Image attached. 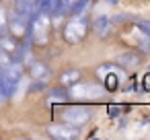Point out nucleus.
<instances>
[{"instance_id":"obj_6","label":"nucleus","mask_w":150,"mask_h":140,"mask_svg":"<svg viewBox=\"0 0 150 140\" xmlns=\"http://www.w3.org/2000/svg\"><path fill=\"white\" fill-rule=\"evenodd\" d=\"M103 93V89L101 87H97V85H91V82H86V85H80V87H76V85H72V89H70V97H80V99H93V97H99Z\"/></svg>"},{"instance_id":"obj_13","label":"nucleus","mask_w":150,"mask_h":140,"mask_svg":"<svg viewBox=\"0 0 150 140\" xmlns=\"http://www.w3.org/2000/svg\"><path fill=\"white\" fill-rule=\"evenodd\" d=\"M103 78V85H105V89L107 91H117V87H119V74H115V72H111V74H107V76H101Z\"/></svg>"},{"instance_id":"obj_2","label":"nucleus","mask_w":150,"mask_h":140,"mask_svg":"<svg viewBox=\"0 0 150 140\" xmlns=\"http://www.w3.org/2000/svg\"><path fill=\"white\" fill-rule=\"evenodd\" d=\"M86 31H88L86 19L74 15V17L64 25V39H66L68 43H80V41L86 37Z\"/></svg>"},{"instance_id":"obj_11","label":"nucleus","mask_w":150,"mask_h":140,"mask_svg":"<svg viewBox=\"0 0 150 140\" xmlns=\"http://www.w3.org/2000/svg\"><path fill=\"white\" fill-rule=\"evenodd\" d=\"M93 31L101 37V35H107V31H109V19L107 17H97L95 19V23H93Z\"/></svg>"},{"instance_id":"obj_5","label":"nucleus","mask_w":150,"mask_h":140,"mask_svg":"<svg viewBox=\"0 0 150 140\" xmlns=\"http://www.w3.org/2000/svg\"><path fill=\"white\" fill-rule=\"evenodd\" d=\"M88 0H58L56 4V17H64V15H80V11L86 6Z\"/></svg>"},{"instance_id":"obj_10","label":"nucleus","mask_w":150,"mask_h":140,"mask_svg":"<svg viewBox=\"0 0 150 140\" xmlns=\"http://www.w3.org/2000/svg\"><path fill=\"white\" fill-rule=\"evenodd\" d=\"M60 80H62V85H70V87L72 85H78L80 82V72L74 70V68L72 70H64L62 76H60Z\"/></svg>"},{"instance_id":"obj_19","label":"nucleus","mask_w":150,"mask_h":140,"mask_svg":"<svg viewBox=\"0 0 150 140\" xmlns=\"http://www.w3.org/2000/svg\"><path fill=\"white\" fill-rule=\"evenodd\" d=\"M121 111V107H117V105H109V115H117Z\"/></svg>"},{"instance_id":"obj_3","label":"nucleus","mask_w":150,"mask_h":140,"mask_svg":"<svg viewBox=\"0 0 150 140\" xmlns=\"http://www.w3.org/2000/svg\"><path fill=\"white\" fill-rule=\"evenodd\" d=\"M60 117H62V122H66L68 126H76V128H80L82 124H86V122L91 119V109L80 107V105H76V107H68V109L62 111Z\"/></svg>"},{"instance_id":"obj_16","label":"nucleus","mask_w":150,"mask_h":140,"mask_svg":"<svg viewBox=\"0 0 150 140\" xmlns=\"http://www.w3.org/2000/svg\"><path fill=\"white\" fill-rule=\"evenodd\" d=\"M136 25H138V31H142L144 35L150 37V19H140Z\"/></svg>"},{"instance_id":"obj_17","label":"nucleus","mask_w":150,"mask_h":140,"mask_svg":"<svg viewBox=\"0 0 150 140\" xmlns=\"http://www.w3.org/2000/svg\"><path fill=\"white\" fill-rule=\"evenodd\" d=\"M6 27H8V21H6V11L0 6V35H2L4 31H6Z\"/></svg>"},{"instance_id":"obj_7","label":"nucleus","mask_w":150,"mask_h":140,"mask_svg":"<svg viewBox=\"0 0 150 140\" xmlns=\"http://www.w3.org/2000/svg\"><path fill=\"white\" fill-rule=\"evenodd\" d=\"M78 128H70V126H50V136L58 138V140H66V138H78Z\"/></svg>"},{"instance_id":"obj_4","label":"nucleus","mask_w":150,"mask_h":140,"mask_svg":"<svg viewBox=\"0 0 150 140\" xmlns=\"http://www.w3.org/2000/svg\"><path fill=\"white\" fill-rule=\"evenodd\" d=\"M50 17L52 15H43V13H33V33H35V39L37 43H45L47 41V35H50Z\"/></svg>"},{"instance_id":"obj_14","label":"nucleus","mask_w":150,"mask_h":140,"mask_svg":"<svg viewBox=\"0 0 150 140\" xmlns=\"http://www.w3.org/2000/svg\"><path fill=\"white\" fill-rule=\"evenodd\" d=\"M31 72H33V76L35 78H45L47 74H50V70H47V66L45 64H41V62H33V66H31Z\"/></svg>"},{"instance_id":"obj_12","label":"nucleus","mask_w":150,"mask_h":140,"mask_svg":"<svg viewBox=\"0 0 150 140\" xmlns=\"http://www.w3.org/2000/svg\"><path fill=\"white\" fill-rule=\"evenodd\" d=\"M56 4L58 0H37V13H43V15H54L56 11Z\"/></svg>"},{"instance_id":"obj_8","label":"nucleus","mask_w":150,"mask_h":140,"mask_svg":"<svg viewBox=\"0 0 150 140\" xmlns=\"http://www.w3.org/2000/svg\"><path fill=\"white\" fill-rule=\"evenodd\" d=\"M35 9H37V0H17V15L25 21L33 17Z\"/></svg>"},{"instance_id":"obj_20","label":"nucleus","mask_w":150,"mask_h":140,"mask_svg":"<svg viewBox=\"0 0 150 140\" xmlns=\"http://www.w3.org/2000/svg\"><path fill=\"white\" fill-rule=\"evenodd\" d=\"M107 2H111V4H115V2H117V0H107Z\"/></svg>"},{"instance_id":"obj_1","label":"nucleus","mask_w":150,"mask_h":140,"mask_svg":"<svg viewBox=\"0 0 150 140\" xmlns=\"http://www.w3.org/2000/svg\"><path fill=\"white\" fill-rule=\"evenodd\" d=\"M21 76H23V70L19 62H6L0 68V99H8L17 91Z\"/></svg>"},{"instance_id":"obj_18","label":"nucleus","mask_w":150,"mask_h":140,"mask_svg":"<svg viewBox=\"0 0 150 140\" xmlns=\"http://www.w3.org/2000/svg\"><path fill=\"white\" fill-rule=\"evenodd\" d=\"M142 89H144L146 93H150V72L142 76Z\"/></svg>"},{"instance_id":"obj_15","label":"nucleus","mask_w":150,"mask_h":140,"mask_svg":"<svg viewBox=\"0 0 150 140\" xmlns=\"http://www.w3.org/2000/svg\"><path fill=\"white\" fill-rule=\"evenodd\" d=\"M117 62L123 64V66H138V64H140V60H138L136 54H121V56L117 58Z\"/></svg>"},{"instance_id":"obj_9","label":"nucleus","mask_w":150,"mask_h":140,"mask_svg":"<svg viewBox=\"0 0 150 140\" xmlns=\"http://www.w3.org/2000/svg\"><path fill=\"white\" fill-rule=\"evenodd\" d=\"M70 99V95L64 91V89H60V87H56V89H52L50 93H47V101L50 103H66Z\"/></svg>"}]
</instances>
